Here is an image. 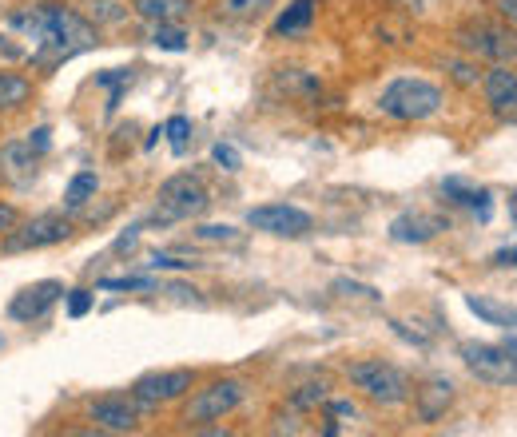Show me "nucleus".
<instances>
[{"label":"nucleus","instance_id":"37","mask_svg":"<svg viewBox=\"0 0 517 437\" xmlns=\"http://www.w3.org/2000/svg\"><path fill=\"white\" fill-rule=\"evenodd\" d=\"M16 227V207L12 203H0V235Z\"/></svg>","mask_w":517,"mask_h":437},{"label":"nucleus","instance_id":"21","mask_svg":"<svg viewBox=\"0 0 517 437\" xmlns=\"http://www.w3.org/2000/svg\"><path fill=\"white\" fill-rule=\"evenodd\" d=\"M96 187H100L96 171H80V175L68 183V191H64V207H68V211H80L88 199H96Z\"/></svg>","mask_w":517,"mask_h":437},{"label":"nucleus","instance_id":"33","mask_svg":"<svg viewBox=\"0 0 517 437\" xmlns=\"http://www.w3.org/2000/svg\"><path fill=\"white\" fill-rule=\"evenodd\" d=\"M335 291L339 294H362V298H370V302H378V298H382L374 287H362V283H350V279H339V283H335Z\"/></svg>","mask_w":517,"mask_h":437},{"label":"nucleus","instance_id":"6","mask_svg":"<svg viewBox=\"0 0 517 437\" xmlns=\"http://www.w3.org/2000/svg\"><path fill=\"white\" fill-rule=\"evenodd\" d=\"M68 235H72V223H68V215H60V211H44V215H36V219L20 223L16 231H4V243H0V251H4V255L40 251V247H56V243H64Z\"/></svg>","mask_w":517,"mask_h":437},{"label":"nucleus","instance_id":"34","mask_svg":"<svg viewBox=\"0 0 517 437\" xmlns=\"http://www.w3.org/2000/svg\"><path fill=\"white\" fill-rule=\"evenodd\" d=\"M450 72L458 84H478V68L474 64H462V60H450Z\"/></svg>","mask_w":517,"mask_h":437},{"label":"nucleus","instance_id":"32","mask_svg":"<svg viewBox=\"0 0 517 437\" xmlns=\"http://www.w3.org/2000/svg\"><path fill=\"white\" fill-rule=\"evenodd\" d=\"M92 310V291H68V314L72 318H84Z\"/></svg>","mask_w":517,"mask_h":437},{"label":"nucleus","instance_id":"8","mask_svg":"<svg viewBox=\"0 0 517 437\" xmlns=\"http://www.w3.org/2000/svg\"><path fill=\"white\" fill-rule=\"evenodd\" d=\"M243 394H247V390H243V382H235V378L211 382V386L195 390V398H191V402H187V410H183V422H191V426L219 422V418H227L231 410H239Z\"/></svg>","mask_w":517,"mask_h":437},{"label":"nucleus","instance_id":"3","mask_svg":"<svg viewBox=\"0 0 517 437\" xmlns=\"http://www.w3.org/2000/svg\"><path fill=\"white\" fill-rule=\"evenodd\" d=\"M346 374H350V382H354L370 402H378V406H402V402L410 398V382H406V374H402L398 366L382 362V358L354 362Z\"/></svg>","mask_w":517,"mask_h":437},{"label":"nucleus","instance_id":"17","mask_svg":"<svg viewBox=\"0 0 517 437\" xmlns=\"http://www.w3.org/2000/svg\"><path fill=\"white\" fill-rule=\"evenodd\" d=\"M414 402H418L422 422H438L454 402V382L450 378H430V382H422V390H414Z\"/></svg>","mask_w":517,"mask_h":437},{"label":"nucleus","instance_id":"38","mask_svg":"<svg viewBox=\"0 0 517 437\" xmlns=\"http://www.w3.org/2000/svg\"><path fill=\"white\" fill-rule=\"evenodd\" d=\"M136 243H140V227H128V235L116 239V251H132Z\"/></svg>","mask_w":517,"mask_h":437},{"label":"nucleus","instance_id":"10","mask_svg":"<svg viewBox=\"0 0 517 437\" xmlns=\"http://www.w3.org/2000/svg\"><path fill=\"white\" fill-rule=\"evenodd\" d=\"M187 390H191V370H152V374L136 378L132 398L140 402V410H156V406L183 398Z\"/></svg>","mask_w":517,"mask_h":437},{"label":"nucleus","instance_id":"9","mask_svg":"<svg viewBox=\"0 0 517 437\" xmlns=\"http://www.w3.org/2000/svg\"><path fill=\"white\" fill-rule=\"evenodd\" d=\"M247 227L263 231V235H275V239H303V235H311L315 219H311L303 207L267 203V207H251V211H247Z\"/></svg>","mask_w":517,"mask_h":437},{"label":"nucleus","instance_id":"20","mask_svg":"<svg viewBox=\"0 0 517 437\" xmlns=\"http://www.w3.org/2000/svg\"><path fill=\"white\" fill-rule=\"evenodd\" d=\"M28 96H32V80L0 68V112H12L20 104H28Z\"/></svg>","mask_w":517,"mask_h":437},{"label":"nucleus","instance_id":"16","mask_svg":"<svg viewBox=\"0 0 517 437\" xmlns=\"http://www.w3.org/2000/svg\"><path fill=\"white\" fill-rule=\"evenodd\" d=\"M442 195H446L450 203H458V207H470V211L478 215V223H490V219H494V199H490L486 187H470L466 179H446V183H442Z\"/></svg>","mask_w":517,"mask_h":437},{"label":"nucleus","instance_id":"1","mask_svg":"<svg viewBox=\"0 0 517 437\" xmlns=\"http://www.w3.org/2000/svg\"><path fill=\"white\" fill-rule=\"evenodd\" d=\"M36 8H40V32L32 40V52H28V64L36 72H56L72 56L100 44L96 28L76 8H68V4H36Z\"/></svg>","mask_w":517,"mask_h":437},{"label":"nucleus","instance_id":"39","mask_svg":"<svg viewBox=\"0 0 517 437\" xmlns=\"http://www.w3.org/2000/svg\"><path fill=\"white\" fill-rule=\"evenodd\" d=\"M494 267H517V247H506L494 255Z\"/></svg>","mask_w":517,"mask_h":437},{"label":"nucleus","instance_id":"31","mask_svg":"<svg viewBox=\"0 0 517 437\" xmlns=\"http://www.w3.org/2000/svg\"><path fill=\"white\" fill-rule=\"evenodd\" d=\"M211 159H215V163H219L223 171H239V167H243L239 151H235L231 144H215V147H211Z\"/></svg>","mask_w":517,"mask_h":437},{"label":"nucleus","instance_id":"11","mask_svg":"<svg viewBox=\"0 0 517 437\" xmlns=\"http://www.w3.org/2000/svg\"><path fill=\"white\" fill-rule=\"evenodd\" d=\"M88 418L108 434H132L140 426V402L124 394H104L88 406Z\"/></svg>","mask_w":517,"mask_h":437},{"label":"nucleus","instance_id":"2","mask_svg":"<svg viewBox=\"0 0 517 437\" xmlns=\"http://www.w3.org/2000/svg\"><path fill=\"white\" fill-rule=\"evenodd\" d=\"M378 112L390 116V120H402V124L430 120V116L442 112V88L430 84V80H418V76H402V80L382 88Z\"/></svg>","mask_w":517,"mask_h":437},{"label":"nucleus","instance_id":"29","mask_svg":"<svg viewBox=\"0 0 517 437\" xmlns=\"http://www.w3.org/2000/svg\"><path fill=\"white\" fill-rule=\"evenodd\" d=\"M195 239H203V243H239L235 227H219V223H207V227H199V231H195Z\"/></svg>","mask_w":517,"mask_h":437},{"label":"nucleus","instance_id":"4","mask_svg":"<svg viewBox=\"0 0 517 437\" xmlns=\"http://www.w3.org/2000/svg\"><path fill=\"white\" fill-rule=\"evenodd\" d=\"M160 203H156V215H152V223H179V219H195V215H203L207 211V203H211V195H207V187L195 179V175H172L164 187H160V195H156Z\"/></svg>","mask_w":517,"mask_h":437},{"label":"nucleus","instance_id":"36","mask_svg":"<svg viewBox=\"0 0 517 437\" xmlns=\"http://www.w3.org/2000/svg\"><path fill=\"white\" fill-rule=\"evenodd\" d=\"M327 410H331L335 418H346V422L358 418V406H354V402H327Z\"/></svg>","mask_w":517,"mask_h":437},{"label":"nucleus","instance_id":"24","mask_svg":"<svg viewBox=\"0 0 517 437\" xmlns=\"http://www.w3.org/2000/svg\"><path fill=\"white\" fill-rule=\"evenodd\" d=\"M327 390H331L327 382H311V386H303V390H295V394H291V406H295V410L323 406V402H327Z\"/></svg>","mask_w":517,"mask_h":437},{"label":"nucleus","instance_id":"13","mask_svg":"<svg viewBox=\"0 0 517 437\" xmlns=\"http://www.w3.org/2000/svg\"><path fill=\"white\" fill-rule=\"evenodd\" d=\"M482 88H486V104H490L502 120L517 124V72L514 68H510V64L490 68L486 80H482Z\"/></svg>","mask_w":517,"mask_h":437},{"label":"nucleus","instance_id":"18","mask_svg":"<svg viewBox=\"0 0 517 437\" xmlns=\"http://www.w3.org/2000/svg\"><path fill=\"white\" fill-rule=\"evenodd\" d=\"M466 306L486 322V326H502V330H517V306H506L498 298L486 294H466Z\"/></svg>","mask_w":517,"mask_h":437},{"label":"nucleus","instance_id":"19","mask_svg":"<svg viewBox=\"0 0 517 437\" xmlns=\"http://www.w3.org/2000/svg\"><path fill=\"white\" fill-rule=\"evenodd\" d=\"M311 20H315V0H291V4L279 12L275 32H279V36H299V32L311 28Z\"/></svg>","mask_w":517,"mask_h":437},{"label":"nucleus","instance_id":"40","mask_svg":"<svg viewBox=\"0 0 517 437\" xmlns=\"http://www.w3.org/2000/svg\"><path fill=\"white\" fill-rule=\"evenodd\" d=\"M502 12H506V16L517 24V0H506V4H502Z\"/></svg>","mask_w":517,"mask_h":437},{"label":"nucleus","instance_id":"22","mask_svg":"<svg viewBox=\"0 0 517 437\" xmlns=\"http://www.w3.org/2000/svg\"><path fill=\"white\" fill-rule=\"evenodd\" d=\"M136 12H140L144 20L164 24V20H172V16L183 12V0H136Z\"/></svg>","mask_w":517,"mask_h":437},{"label":"nucleus","instance_id":"26","mask_svg":"<svg viewBox=\"0 0 517 437\" xmlns=\"http://www.w3.org/2000/svg\"><path fill=\"white\" fill-rule=\"evenodd\" d=\"M279 80H283V88L303 92V96H315V92H319V80H315L311 72H303V68H291V72H283Z\"/></svg>","mask_w":517,"mask_h":437},{"label":"nucleus","instance_id":"25","mask_svg":"<svg viewBox=\"0 0 517 437\" xmlns=\"http://www.w3.org/2000/svg\"><path fill=\"white\" fill-rule=\"evenodd\" d=\"M164 136H168L175 155H183V151H187V140H191V120H187V116H172V120L164 124Z\"/></svg>","mask_w":517,"mask_h":437},{"label":"nucleus","instance_id":"7","mask_svg":"<svg viewBox=\"0 0 517 437\" xmlns=\"http://www.w3.org/2000/svg\"><path fill=\"white\" fill-rule=\"evenodd\" d=\"M458 44L482 60H494V64H510L517 60V32L514 28H502V24H462L458 28Z\"/></svg>","mask_w":517,"mask_h":437},{"label":"nucleus","instance_id":"30","mask_svg":"<svg viewBox=\"0 0 517 437\" xmlns=\"http://www.w3.org/2000/svg\"><path fill=\"white\" fill-rule=\"evenodd\" d=\"M148 267H152V271H191L195 263H191V259H175V255H164V251H152Z\"/></svg>","mask_w":517,"mask_h":437},{"label":"nucleus","instance_id":"15","mask_svg":"<svg viewBox=\"0 0 517 437\" xmlns=\"http://www.w3.org/2000/svg\"><path fill=\"white\" fill-rule=\"evenodd\" d=\"M450 223L446 219H438V215H398L394 223H390V239L394 243H430L438 231H446Z\"/></svg>","mask_w":517,"mask_h":437},{"label":"nucleus","instance_id":"35","mask_svg":"<svg viewBox=\"0 0 517 437\" xmlns=\"http://www.w3.org/2000/svg\"><path fill=\"white\" fill-rule=\"evenodd\" d=\"M24 144L32 147V151H36V155H44V151H48V147H52V132H48V128H36V132H32V136H28V140H24Z\"/></svg>","mask_w":517,"mask_h":437},{"label":"nucleus","instance_id":"5","mask_svg":"<svg viewBox=\"0 0 517 437\" xmlns=\"http://www.w3.org/2000/svg\"><path fill=\"white\" fill-rule=\"evenodd\" d=\"M462 362L490 386H517V350L514 346H494V342H462L458 346Z\"/></svg>","mask_w":517,"mask_h":437},{"label":"nucleus","instance_id":"28","mask_svg":"<svg viewBox=\"0 0 517 437\" xmlns=\"http://www.w3.org/2000/svg\"><path fill=\"white\" fill-rule=\"evenodd\" d=\"M100 287H104V291H152L156 279H148V275H128V279H104Z\"/></svg>","mask_w":517,"mask_h":437},{"label":"nucleus","instance_id":"41","mask_svg":"<svg viewBox=\"0 0 517 437\" xmlns=\"http://www.w3.org/2000/svg\"><path fill=\"white\" fill-rule=\"evenodd\" d=\"M510 215H514V219H517V195H514V199H510Z\"/></svg>","mask_w":517,"mask_h":437},{"label":"nucleus","instance_id":"14","mask_svg":"<svg viewBox=\"0 0 517 437\" xmlns=\"http://www.w3.org/2000/svg\"><path fill=\"white\" fill-rule=\"evenodd\" d=\"M0 179L12 183V187H28L36 179V151L24 140L0 144Z\"/></svg>","mask_w":517,"mask_h":437},{"label":"nucleus","instance_id":"23","mask_svg":"<svg viewBox=\"0 0 517 437\" xmlns=\"http://www.w3.org/2000/svg\"><path fill=\"white\" fill-rule=\"evenodd\" d=\"M152 44L164 48V52H183V48H187V32H183V28H172V24L164 20V24L152 28Z\"/></svg>","mask_w":517,"mask_h":437},{"label":"nucleus","instance_id":"12","mask_svg":"<svg viewBox=\"0 0 517 437\" xmlns=\"http://www.w3.org/2000/svg\"><path fill=\"white\" fill-rule=\"evenodd\" d=\"M64 298V287L56 283V279H44V283H32V287H24V291L16 294L12 302H8V318H16V322H32V318H44L56 302Z\"/></svg>","mask_w":517,"mask_h":437},{"label":"nucleus","instance_id":"27","mask_svg":"<svg viewBox=\"0 0 517 437\" xmlns=\"http://www.w3.org/2000/svg\"><path fill=\"white\" fill-rule=\"evenodd\" d=\"M275 0H223V12L227 16H239V20H247V16H259V12H267Z\"/></svg>","mask_w":517,"mask_h":437}]
</instances>
